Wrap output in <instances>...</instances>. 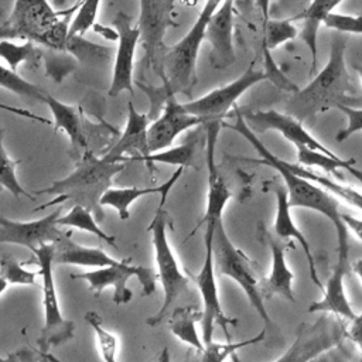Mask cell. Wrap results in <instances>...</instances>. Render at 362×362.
Wrapping results in <instances>:
<instances>
[{
  "instance_id": "obj_35",
  "label": "cell",
  "mask_w": 362,
  "mask_h": 362,
  "mask_svg": "<svg viewBox=\"0 0 362 362\" xmlns=\"http://www.w3.org/2000/svg\"><path fill=\"white\" fill-rule=\"evenodd\" d=\"M25 263L18 262L10 255H3L0 257V276L8 283L16 286H34L40 287L35 281L38 273L24 269Z\"/></svg>"
},
{
  "instance_id": "obj_43",
  "label": "cell",
  "mask_w": 362,
  "mask_h": 362,
  "mask_svg": "<svg viewBox=\"0 0 362 362\" xmlns=\"http://www.w3.org/2000/svg\"><path fill=\"white\" fill-rule=\"evenodd\" d=\"M346 339H351L359 351H361V359L362 362V313L358 314L349 324H348V331H346Z\"/></svg>"
},
{
  "instance_id": "obj_26",
  "label": "cell",
  "mask_w": 362,
  "mask_h": 362,
  "mask_svg": "<svg viewBox=\"0 0 362 362\" xmlns=\"http://www.w3.org/2000/svg\"><path fill=\"white\" fill-rule=\"evenodd\" d=\"M342 1L344 0H313L311 4L296 17V20L303 21L301 38L308 45V49L311 54V69H310L311 76L315 74L317 64H318V45H317L318 28L324 23L325 17L334 13V8L339 6Z\"/></svg>"
},
{
  "instance_id": "obj_47",
  "label": "cell",
  "mask_w": 362,
  "mask_h": 362,
  "mask_svg": "<svg viewBox=\"0 0 362 362\" xmlns=\"http://www.w3.org/2000/svg\"><path fill=\"white\" fill-rule=\"evenodd\" d=\"M351 267H352L354 273H355V274L361 279V281H362V259H358L355 263L351 264Z\"/></svg>"
},
{
  "instance_id": "obj_31",
  "label": "cell",
  "mask_w": 362,
  "mask_h": 362,
  "mask_svg": "<svg viewBox=\"0 0 362 362\" xmlns=\"http://www.w3.org/2000/svg\"><path fill=\"white\" fill-rule=\"evenodd\" d=\"M0 88L10 90L18 96L30 98L40 102H42L47 95V92L42 88L24 79L14 69H11L10 66H4L1 64H0Z\"/></svg>"
},
{
  "instance_id": "obj_7",
  "label": "cell",
  "mask_w": 362,
  "mask_h": 362,
  "mask_svg": "<svg viewBox=\"0 0 362 362\" xmlns=\"http://www.w3.org/2000/svg\"><path fill=\"white\" fill-rule=\"evenodd\" d=\"M167 225L168 214L164 208L158 206L147 230L151 233L157 274L164 290V301L160 310L146 320V324L150 327L161 324L164 318L168 317L171 307L175 304L180 296L188 293L189 290V276H187L184 270L178 266L177 257L167 238Z\"/></svg>"
},
{
  "instance_id": "obj_4",
  "label": "cell",
  "mask_w": 362,
  "mask_h": 362,
  "mask_svg": "<svg viewBox=\"0 0 362 362\" xmlns=\"http://www.w3.org/2000/svg\"><path fill=\"white\" fill-rule=\"evenodd\" d=\"M74 8L55 11L48 0H14L10 16L0 25V40L24 38L51 49L66 51L68 17Z\"/></svg>"
},
{
  "instance_id": "obj_39",
  "label": "cell",
  "mask_w": 362,
  "mask_h": 362,
  "mask_svg": "<svg viewBox=\"0 0 362 362\" xmlns=\"http://www.w3.org/2000/svg\"><path fill=\"white\" fill-rule=\"evenodd\" d=\"M327 28L338 33L362 34V16H351L342 13H331L322 23Z\"/></svg>"
},
{
  "instance_id": "obj_34",
  "label": "cell",
  "mask_w": 362,
  "mask_h": 362,
  "mask_svg": "<svg viewBox=\"0 0 362 362\" xmlns=\"http://www.w3.org/2000/svg\"><path fill=\"white\" fill-rule=\"evenodd\" d=\"M102 0H79L76 7V14L69 23L68 30V41L74 38L83 37L85 33L92 28L96 23V14L99 10Z\"/></svg>"
},
{
  "instance_id": "obj_21",
  "label": "cell",
  "mask_w": 362,
  "mask_h": 362,
  "mask_svg": "<svg viewBox=\"0 0 362 362\" xmlns=\"http://www.w3.org/2000/svg\"><path fill=\"white\" fill-rule=\"evenodd\" d=\"M351 267V263L337 260L331 276L328 277L327 283L324 284V296L321 300L313 301L308 307V313H324L331 314L335 317H339L346 321H352L356 314L354 313L351 303L345 293L344 279L346 276L348 269Z\"/></svg>"
},
{
  "instance_id": "obj_1",
  "label": "cell",
  "mask_w": 362,
  "mask_h": 362,
  "mask_svg": "<svg viewBox=\"0 0 362 362\" xmlns=\"http://www.w3.org/2000/svg\"><path fill=\"white\" fill-rule=\"evenodd\" d=\"M235 117L236 122L233 124L225 126L238 132L253 146V148L257 151L260 157L259 160H256L257 163L274 168L281 175L291 208H305L317 211L332 223L337 235V260L349 263V238L348 229L341 219L339 201L331 194H328L329 191L327 192L325 188L293 173L287 167V161L274 156L252 132V129L245 122L242 112L238 107H235Z\"/></svg>"
},
{
  "instance_id": "obj_23",
  "label": "cell",
  "mask_w": 362,
  "mask_h": 362,
  "mask_svg": "<svg viewBox=\"0 0 362 362\" xmlns=\"http://www.w3.org/2000/svg\"><path fill=\"white\" fill-rule=\"evenodd\" d=\"M184 173L182 167H177V170L171 174V177L164 181L163 184L157 187H124V188H109L100 198L102 206H110L117 211L119 218L122 221H126L130 218V206L139 199L150 194H158L160 195V208H164L165 199L174 187V184L178 181L181 174Z\"/></svg>"
},
{
  "instance_id": "obj_20",
  "label": "cell",
  "mask_w": 362,
  "mask_h": 362,
  "mask_svg": "<svg viewBox=\"0 0 362 362\" xmlns=\"http://www.w3.org/2000/svg\"><path fill=\"white\" fill-rule=\"evenodd\" d=\"M270 253H272V270L267 277L262 279L260 293L264 300L273 296H280L288 301H296L294 297V273L290 270L286 262L287 246L283 245L279 238H272L269 233H263Z\"/></svg>"
},
{
  "instance_id": "obj_11",
  "label": "cell",
  "mask_w": 362,
  "mask_h": 362,
  "mask_svg": "<svg viewBox=\"0 0 362 362\" xmlns=\"http://www.w3.org/2000/svg\"><path fill=\"white\" fill-rule=\"evenodd\" d=\"M215 225L205 226L204 235V245H205V256L202 266L197 274L188 273L189 279L194 280L197 284L201 298H202V320H201V329H202V342L208 344L212 341L214 327L215 324L219 325L226 335V339L230 341L229 325H236L238 320L226 317L223 313L219 291L216 284L215 276V264H214V252H212V239H214Z\"/></svg>"
},
{
  "instance_id": "obj_16",
  "label": "cell",
  "mask_w": 362,
  "mask_h": 362,
  "mask_svg": "<svg viewBox=\"0 0 362 362\" xmlns=\"http://www.w3.org/2000/svg\"><path fill=\"white\" fill-rule=\"evenodd\" d=\"M242 116L253 133H264L269 130H276L290 143H293L296 148L307 147L311 150L325 153L328 156H337L322 143H320L315 137H313L297 117L288 113H281L274 109H267V110L245 112L242 113Z\"/></svg>"
},
{
  "instance_id": "obj_49",
  "label": "cell",
  "mask_w": 362,
  "mask_h": 362,
  "mask_svg": "<svg viewBox=\"0 0 362 362\" xmlns=\"http://www.w3.org/2000/svg\"><path fill=\"white\" fill-rule=\"evenodd\" d=\"M47 356H48V361L49 362H62L61 359H58L54 354H51V352H47Z\"/></svg>"
},
{
  "instance_id": "obj_28",
  "label": "cell",
  "mask_w": 362,
  "mask_h": 362,
  "mask_svg": "<svg viewBox=\"0 0 362 362\" xmlns=\"http://www.w3.org/2000/svg\"><path fill=\"white\" fill-rule=\"evenodd\" d=\"M202 320V308L197 305H181L175 307L171 311V317L168 321L170 331L175 335L181 342L192 346L194 349H204L202 337L198 335L197 322Z\"/></svg>"
},
{
  "instance_id": "obj_6",
  "label": "cell",
  "mask_w": 362,
  "mask_h": 362,
  "mask_svg": "<svg viewBox=\"0 0 362 362\" xmlns=\"http://www.w3.org/2000/svg\"><path fill=\"white\" fill-rule=\"evenodd\" d=\"M223 0H205L199 16L188 33L174 45L168 47L164 55L165 79L174 95L189 93L197 82V59L211 17ZM164 85V83H163Z\"/></svg>"
},
{
  "instance_id": "obj_38",
  "label": "cell",
  "mask_w": 362,
  "mask_h": 362,
  "mask_svg": "<svg viewBox=\"0 0 362 362\" xmlns=\"http://www.w3.org/2000/svg\"><path fill=\"white\" fill-rule=\"evenodd\" d=\"M263 66H264V74H266V79L270 81L274 86H277L281 90L286 92H298V88L296 86V83H293L287 75L280 69V66L277 65V62L274 61L272 51L266 47H263Z\"/></svg>"
},
{
  "instance_id": "obj_3",
  "label": "cell",
  "mask_w": 362,
  "mask_h": 362,
  "mask_svg": "<svg viewBox=\"0 0 362 362\" xmlns=\"http://www.w3.org/2000/svg\"><path fill=\"white\" fill-rule=\"evenodd\" d=\"M345 38L335 37L332 40L325 66L288 100V115L303 119L332 107L348 106L346 103L354 99L355 88L345 65Z\"/></svg>"
},
{
  "instance_id": "obj_52",
  "label": "cell",
  "mask_w": 362,
  "mask_h": 362,
  "mask_svg": "<svg viewBox=\"0 0 362 362\" xmlns=\"http://www.w3.org/2000/svg\"><path fill=\"white\" fill-rule=\"evenodd\" d=\"M3 189H4V188H3V187H0V192H1V191H3Z\"/></svg>"
},
{
  "instance_id": "obj_45",
  "label": "cell",
  "mask_w": 362,
  "mask_h": 362,
  "mask_svg": "<svg viewBox=\"0 0 362 362\" xmlns=\"http://www.w3.org/2000/svg\"><path fill=\"white\" fill-rule=\"evenodd\" d=\"M270 3H272V0H256V6L260 10V14L263 17V24H266L270 20L269 18V16H270Z\"/></svg>"
},
{
  "instance_id": "obj_46",
  "label": "cell",
  "mask_w": 362,
  "mask_h": 362,
  "mask_svg": "<svg viewBox=\"0 0 362 362\" xmlns=\"http://www.w3.org/2000/svg\"><path fill=\"white\" fill-rule=\"evenodd\" d=\"M157 362H171V356H170V349L167 346H164L160 354H158V359Z\"/></svg>"
},
{
  "instance_id": "obj_15",
  "label": "cell",
  "mask_w": 362,
  "mask_h": 362,
  "mask_svg": "<svg viewBox=\"0 0 362 362\" xmlns=\"http://www.w3.org/2000/svg\"><path fill=\"white\" fill-rule=\"evenodd\" d=\"M115 28L117 31V51L113 64L109 95L119 96L122 92H130V95H133V62L136 47L140 42V30L136 24H132V17L123 11L117 13L115 18Z\"/></svg>"
},
{
  "instance_id": "obj_25",
  "label": "cell",
  "mask_w": 362,
  "mask_h": 362,
  "mask_svg": "<svg viewBox=\"0 0 362 362\" xmlns=\"http://www.w3.org/2000/svg\"><path fill=\"white\" fill-rule=\"evenodd\" d=\"M42 103H45L54 117V127L57 130L64 132L69 141L72 148L75 150V154H78L81 150H86V136L83 132V124L79 117V113L75 106L68 105L57 99L55 96L49 95L47 92Z\"/></svg>"
},
{
  "instance_id": "obj_18",
  "label": "cell",
  "mask_w": 362,
  "mask_h": 362,
  "mask_svg": "<svg viewBox=\"0 0 362 362\" xmlns=\"http://www.w3.org/2000/svg\"><path fill=\"white\" fill-rule=\"evenodd\" d=\"M148 115L139 112L132 102L127 103V120L119 140L102 156L106 161L139 160L150 154L148 141Z\"/></svg>"
},
{
  "instance_id": "obj_10",
  "label": "cell",
  "mask_w": 362,
  "mask_h": 362,
  "mask_svg": "<svg viewBox=\"0 0 362 362\" xmlns=\"http://www.w3.org/2000/svg\"><path fill=\"white\" fill-rule=\"evenodd\" d=\"M348 324L342 318L322 314L313 322H301L287 351L274 362H313L346 339Z\"/></svg>"
},
{
  "instance_id": "obj_40",
  "label": "cell",
  "mask_w": 362,
  "mask_h": 362,
  "mask_svg": "<svg viewBox=\"0 0 362 362\" xmlns=\"http://www.w3.org/2000/svg\"><path fill=\"white\" fill-rule=\"evenodd\" d=\"M339 110H342L346 116V126L341 132L337 133L335 140L337 141H344L349 139L352 134L356 132L362 130V109H356L352 106H339Z\"/></svg>"
},
{
  "instance_id": "obj_42",
  "label": "cell",
  "mask_w": 362,
  "mask_h": 362,
  "mask_svg": "<svg viewBox=\"0 0 362 362\" xmlns=\"http://www.w3.org/2000/svg\"><path fill=\"white\" fill-rule=\"evenodd\" d=\"M351 358H352V352L348 348L346 339H345L341 344H338L334 348H331L329 351H327L322 355H320L313 362H348Z\"/></svg>"
},
{
  "instance_id": "obj_2",
  "label": "cell",
  "mask_w": 362,
  "mask_h": 362,
  "mask_svg": "<svg viewBox=\"0 0 362 362\" xmlns=\"http://www.w3.org/2000/svg\"><path fill=\"white\" fill-rule=\"evenodd\" d=\"M124 167L126 163L106 161L102 157H96L92 151H86L69 175L38 191L41 194H52L55 198L37 206L34 211L38 212L48 206L72 201L75 205L88 208L96 216V221H102L105 212L100 205V198L112 188L115 175L124 170Z\"/></svg>"
},
{
  "instance_id": "obj_14",
  "label": "cell",
  "mask_w": 362,
  "mask_h": 362,
  "mask_svg": "<svg viewBox=\"0 0 362 362\" xmlns=\"http://www.w3.org/2000/svg\"><path fill=\"white\" fill-rule=\"evenodd\" d=\"M62 209L58 208L49 215L35 221H14L0 215V243H11L28 247L31 252L45 243H55L68 232L59 229L57 223Z\"/></svg>"
},
{
  "instance_id": "obj_24",
  "label": "cell",
  "mask_w": 362,
  "mask_h": 362,
  "mask_svg": "<svg viewBox=\"0 0 362 362\" xmlns=\"http://www.w3.org/2000/svg\"><path fill=\"white\" fill-rule=\"evenodd\" d=\"M55 256L54 263L57 264H71V266H82V267H106L119 263L117 259L109 256L100 247H89L74 242L69 238V233L54 243Z\"/></svg>"
},
{
  "instance_id": "obj_19",
  "label": "cell",
  "mask_w": 362,
  "mask_h": 362,
  "mask_svg": "<svg viewBox=\"0 0 362 362\" xmlns=\"http://www.w3.org/2000/svg\"><path fill=\"white\" fill-rule=\"evenodd\" d=\"M233 6L235 0H223L206 28L205 40L211 45V62L221 69L235 62Z\"/></svg>"
},
{
  "instance_id": "obj_41",
  "label": "cell",
  "mask_w": 362,
  "mask_h": 362,
  "mask_svg": "<svg viewBox=\"0 0 362 362\" xmlns=\"http://www.w3.org/2000/svg\"><path fill=\"white\" fill-rule=\"evenodd\" d=\"M0 362H49L47 352L41 351L40 348L31 346H21L14 352H10L6 356L0 355Z\"/></svg>"
},
{
  "instance_id": "obj_33",
  "label": "cell",
  "mask_w": 362,
  "mask_h": 362,
  "mask_svg": "<svg viewBox=\"0 0 362 362\" xmlns=\"http://www.w3.org/2000/svg\"><path fill=\"white\" fill-rule=\"evenodd\" d=\"M85 321L90 325V328L95 332L100 355L105 362H119L117 361V349H119V339L115 334L103 328L102 320L98 313L88 311L83 315Z\"/></svg>"
},
{
  "instance_id": "obj_8",
  "label": "cell",
  "mask_w": 362,
  "mask_h": 362,
  "mask_svg": "<svg viewBox=\"0 0 362 362\" xmlns=\"http://www.w3.org/2000/svg\"><path fill=\"white\" fill-rule=\"evenodd\" d=\"M34 263L38 266V274L41 277V291H42V305H44V325L38 337V346L44 352H49L52 346H59L71 341L75 335V324L71 320L64 318L57 287L54 281V243H45L35 249Z\"/></svg>"
},
{
  "instance_id": "obj_5",
  "label": "cell",
  "mask_w": 362,
  "mask_h": 362,
  "mask_svg": "<svg viewBox=\"0 0 362 362\" xmlns=\"http://www.w3.org/2000/svg\"><path fill=\"white\" fill-rule=\"evenodd\" d=\"M215 272L236 281L246 294L252 307L257 311L266 327L272 324L269 313L264 307V298L260 293L262 273L259 266L229 239L223 221H218L212 239Z\"/></svg>"
},
{
  "instance_id": "obj_13",
  "label": "cell",
  "mask_w": 362,
  "mask_h": 362,
  "mask_svg": "<svg viewBox=\"0 0 362 362\" xmlns=\"http://www.w3.org/2000/svg\"><path fill=\"white\" fill-rule=\"evenodd\" d=\"M266 81L264 71L255 69L253 64L235 81L221 88H216L206 95L184 103L188 113L202 119L204 124L209 122H221L235 106L236 100L253 85Z\"/></svg>"
},
{
  "instance_id": "obj_9",
  "label": "cell",
  "mask_w": 362,
  "mask_h": 362,
  "mask_svg": "<svg viewBox=\"0 0 362 362\" xmlns=\"http://www.w3.org/2000/svg\"><path fill=\"white\" fill-rule=\"evenodd\" d=\"M140 16L136 25L140 30V42L144 49L141 65L151 69L163 83L167 82L164 74V55L168 47L164 44L165 33L177 25L173 13L175 0H139Z\"/></svg>"
},
{
  "instance_id": "obj_36",
  "label": "cell",
  "mask_w": 362,
  "mask_h": 362,
  "mask_svg": "<svg viewBox=\"0 0 362 362\" xmlns=\"http://www.w3.org/2000/svg\"><path fill=\"white\" fill-rule=\"evenodd\" d=\"M297 35L298 30L291 20H269L264 24L263 47L273 51L279 45L294 40Z\"/></svg>"
},
{
  "instance_id": "obj_37",
  "label": "cell",
  "mask_w": 362,
  "mask_h": 362,
  "mask_svg": "<svg viewBox=\"0 0 362 362\" xmlns=\"http://www.w3.org/2000/svg\"><path fill=\"white\" fill-rule=\"evenodd\" d=\"M35 55V48L31 41L17 45L13 40H0V57L11 69H17L21 62L31 61Z\"/></svg>"
},
{
  "instance_id": "obj_17",
  "label": "cell",
  "mask_w": 362,
  "mask_h": 362,
  "mask_svg": "<svg viewBox=\"0 0 362 362\" xmlns=\"http://www.w3.org/2000/svg\"><path fill=\"white\" fill-rule=\"evenodd\" d=\"M163 113L148 126L147 141L148 151L157 153L173 146L174 140L182 133L197 126L204 124L202 119L191 115L184 107V103H180L175 99L174 93H170L164 100Z\"/></svg>"
},
{
  "instance_id": "obj_29",
  "label": "cell",
  "mask_w": 362,
  "mask_h": 362,
  "mask_svg": "<svg viewBox=\"0 0 362 362\" xmlns=\"http://www.w3.org/2000/svg\"><path fill=\"white\" fill-rule=\"evenodd\" d=\"M266 329L255 335L253 338H247L239 342H215L214 339L208 344H204V349L189 351L184 359V362H225L228 358H232L235 362H239L236 358V352L245 346L257 344L264 339Z\"/></svg>"
},
{
  "instance_id": "obj_50",
  "label": "cell",
  "mask_w": 362,
  "mask_h": 362,
  "mask_svg": "<svg viewBox=\"0 0 362 362\" xmlns=\"http://www.w3.org/2000/svg\"><path fill=\"white\" fill-rule=\"evenodd\" d=\"M66 1H68V0H52V4H54L55 7H61V6H64Z\"/></svg>"
},
{
  "instance_id": "obj_51",
  "label": "cell",
  "mask_w": 362,
  "mask_h": 362,
  "mask_svg": "<svg viewBox=\"0 0 362 362\" xmlns=\"http://www.w3.org/2000/svg\"><path fill=\"white\" fill-rule=\"evenodd\" d=\"M355 69H356V72H358V75H359V79H361V83H362V66H361V65H356Z\"/></svg>"
},
{
  "instance_id": "obj_44",
  "label": "cell",
  "mask_w": 362,
  "mask_h": 362,
  "mask_svg": "<svg viewBox=\"0 0 362 362\" xmlns=\"http://www.w3.org/2000/svg\"><path fill=\"white\" fill-rule=\"evenodd\" d=\"M341 219L348 230H351L359 240H362V219L349 214H341Z\"/></svg>"
},
{
  "instance_id": "obj_48",
  "label": "cell",
  "mask_w": 362,
  "mask_h": 362,
  "mask_svg": "<svg viewBox=\"0 0 362 362\" xmlns=\"http://www.w3.org/2000/svg\"><path fill=\"white\" fill-rule=\"evenodd\" d=\"M7 287H8V283L0 276V294H3L7 290Z\"/></svg>"
},
{
  "instance_id": "obj_12",
  "label": "cell",
  "mask_w": 362,
  "mask_h": 362,
  "mask_svg": "<svg viewBox=\"0 0 362 362\" xmlns=\"http://www.w3.org/2000/svg\"><path fill=\"white\" fill-rule=\"evenodd\" d=\"M132 277H136L140 281L143 296H151L156 293V281L158 277L157 272L146 266L133 264L130 259L119 260V263L113 266L71 274V279L85 280L89 290L96 296H99L106 287H113V303L117 305L132 301L133 291L127 287V281Z\"/></svg>"
},
{
  "instance_id": "obj_32",
  "label": "cell",
  "mask_w": 362,
  "mask_h": 362,
  "mask_svg": "<svg viewBox=\"0 0 362 362\" xmlns=\"http://www.w3.org/2000/svg\"><path fill=\"white\" fill-rule=\"evenodd\" d=\"M18 163L20 160H13L7 154L3 144V132L0 130V187L10 191L16 198L27 197L30 199H34V197L30 192H27L18 181V177H17Z\"/></svg>"
},
{
  "instance_id": "obj_27",
  "label": "cell",
  "mask_w": 362,
  "mask_h": 362,
  "mask_svg": "<svg viewBox=\"0 0 362 362\" xmlns=\"http://www.w3.org/2000/svg\"><path fill=\"white\" fill-rule=\"evenodd\" d=\"M202 144L199 130L195 134H191L188 140L180 146L168 147L165 150H160L157 153H150L144 157H140V161L147 163L150 167L156 163L177 165V167H192L194 170L199 168L198 157H199V146Z\"/></svg>"
},
{
  "instance_id": "obj_22",
  "label": "cell",
  "mask_w": 362,
  "mask_h": 362,
  "mask_svg": "<svg viewBox=\"0 0 362 362\" xmlns=\"http://www.w3.org/2000/svg\"><path fill=\"white\" fill-rule=\"evenodd\" d=\"M274 194H276V218H274V223H273V230L279 239H293L301 246V249L305 255L307 263H308L310 277H311L313 283L322 291L324 284L321 283L320 276L317 273L315 259L313 256V252H311L307 238L301 233V230L297 228V225L293 219L291 205L288 202L287 191L283 187L277 185L274 188Z\"/></svg>"
},
{
  "instance_id": "obj_30",
  "label": "cell",
  "mask_w": 362,
  "mask_h": 362,
  "mask_svg": "<svg viewBox=\"0 0 362 362\" xmlns=\"http://www.w3.org/2000/svg\"><path fill=\"white\" fill-rule=\"evenodd\" d=\"M59 226H68V228H75L88 233L95 235L100 240L106 242L109 246L117 247L116 238L105 232L96 222L95 215L88 209L81 205H74L65 215H61L57 221Z\"/></svg>"
}]
</instances>
